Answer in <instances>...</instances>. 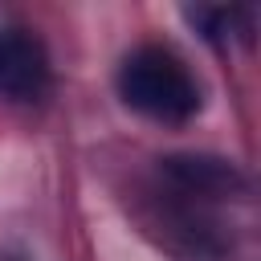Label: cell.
I'll return each mask as SVG.
<instances>
[{
  "instance_id": "obj_5",
  "label": "cell",
  "mask_w": 261,
  "mask_h": 261,
  "mask_svg": "<svg viewBox=\"0 0 261 261\" xmlns=\"http://www.w3.org/2000/svg\"><path fill=\"white\" fill-rule=\"evenodd\" d=\"M0 261H29V257H24V253H16V249H8V253H4Z\"/></svg>"
},
{
  "instance_id": "obj_1",
  "label": "cell",
  "mask_w": 261,
  "mask_h": 261,
  "mask_svg": "<svg viewBox=\"0 0 261 261\" xmlns=\"http://www.w3.org/2000/svg\"><path fill=\"white\" fill-rule=\"evenodd\" d=\"M114 86H118V98L130 110H139L155 122H188L200 110L196 77L163 45H143V49L126 53Z\"/></svg>"
},
{
  "instance_id": "obj_3",
  "label": "cell",
  "mask_w": 261,
  "mask_h": 261,
  "mask_svg": "<svg viewBox=\"0 0 261 261\" xmlns=\"http://www.w3.org/2000/svg\"><path fill=\"white\" fill-rule=\"evenodd\" d=\"M147 228H159V245L175 253L179 261H220L224 241L216 237V224L184 196L155 200V212L147 216Z\"/></svg>"
},
{
  "instance_id": "obj_4",
  "label": "cell",
  "mask_w": 261,
  "mask_h": 261,
  "mask_svg": "<svg viewBox=\"0 0 261 261\" xmlns=\"http://www.w3.org/2000/svg\"><path fill=\"white\" fill-rule=\"evenodd\" d=\"M49 90V53L29 29H0V94L37 98Z\"/></svg>"
},
{
  "instance_id": "obj_2",
  "label": "cell",
  "mask_w": 261,
  "mask_h": 261,
  "mask_svg": "<svg viewBox=\"0 0 261 261\" xmlns=\"http://www.w3.org/2000/svg\"><path fill=\"white\" fill-rule=\"evenodd\" d=\"M159 175L167 184V192L204 204V200H241L249 192L245 171L224 159V155H208V151H175L159 159Z\"/></svg>"
}]
</instances>
